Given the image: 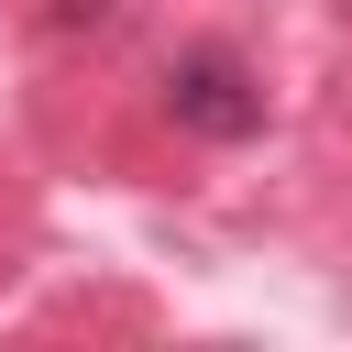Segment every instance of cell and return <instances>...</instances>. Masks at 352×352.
<instances>
[{"label": "cell", "instance_id": "obj_1", "mask_svg": "<svg viewBox=\"0 0 352 352\" xmlns=\"http://www.w3.org/2000/svg\"><path fill=\"white\" fill-rule=\"evenodd\" d=\"M165 110H176V132H198V143H253V132H264V88H253V66H242L231 44L176 55V66H165Z\"/></svg>", "mask_w": 352, "mask_h": 352}]
</instances>
